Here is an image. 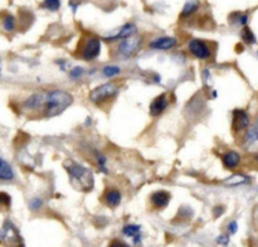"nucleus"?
Returning a JSON list of instances; mask_svg holds the SVG:
<instances>
[{"mask_svg": "<svg viewBox=\"0 0 258 247\" xmlns=\"http://www.w3.org/2000/svg\"><path fill=\"white\" fill-rule=\"evenodd\" d=\"M63 166L67 170L70 175L71 183L73 187L82 192L92 191L95 179H93V173L91 169L86 168L82 164H78L73 160H66Z\"/></svg>", "mask_w": 258, "mask_h": 247, "instance_id": "obj_1", "label": "nucleus"}, {"mask_svg": "<svg viewBox=\"0 0 258 247\" xmlns=\"http://www.w3.org/2000/svg\"><path fill=\"white\" fill-rule=\"evenodd\" d=\"M73 102V97L71 93L62 90H53L45 95L44 113L48 117L60 115L66 108L70 107Z\"/></svg>", "mask_w": 258, "mask_h": 247, "instance_id": "obj_2", "label": "nucleus"}, {"mask_svg": "<svg viewBox=\"0 0 258 247\" xmlns=\"http://www.w3.org/2000/svg\"><path fill=\"white\" fill-rule=\"evenodd\" d=\"M118 92V86L116 83H105V85H101L98 87L93 88L90 92V100L93 103H97L100 105L103 101L108 100V98L113 97V96L117 95Z\"/></svg>", "mask_w": 258, "mask_h": 247, "instance_id": "obj_3", "label": "nucleus"}, {"mask_svg": "<svg viewBox=\"0 0 258 247\" xmlns=\"http://www.w3.org/2000/svg\"><path fill=\"white\" fill-rule=\"evenodd\" d=\"M141 43H143V38L136 34L133 37L125 38V39L121 40L120 45H118V55H122V57L134 55L140 49Z\"/></svg>", "mask_w": 258, "mask_h": 247, "instance_id": "obj_4", "label": "nucleus"}, {"mask_svg": "<svg viewBox=\"0 0 258 247\" xmlns=\"http://www.w3.org/2000/svg\"><path fill=\"white\" fill-rule=\"evenodd\" d=\"M101 53V40L97 37H91L86 40L81 50V57L86 60H93Z\"/></svg>", "mask_w": 258, "mask_h": 247, "instance_id": "obj_5", "label": "nucleus"}, {"mask_svg": "<svg viewBox=\"0 0 258 247\" xmlns=\"http://www.w3.org/2000/svg\"><path fill=\"white\" fill-rule=\"evenodd\" d=\"M189 50H190L191 54L196 58H198V59H208L212 55L211 48H209L208 44L202 39H191L190 42H189Z\"/></svg>", "mask_w": 258, "mask_h": 247, "instance_id": "obj_6", "label": "nucleus"}, {"mask_svg": "<svg viewBox=\"0 0 258 247\" xmlns=\"http://www.w3.org/2000/svg\"><path fill=\"white\" fill-rule=\"evenodd\" d=\"M0 242L9 244L19 243L20 242L19 233H18L15 227L13 226V223H10V222H5L3 228L0 229Z\"/></svg>", "mask_w": 258, "mask_h": 247, "instance_id": "obj_7", "label": "nucleus"}, {"mask_svg": "<svg viewBox=\"0 0 258 247\" xmlns=\"http://www.w3.org/2000/svg\"><path fill=\"white\" fill-rule=\"evenodd\" d=\"M232 125H233L234 131L239 133V131L246 130L249 126V117L248 113L244 110L237 108L233 111V117H232Z\"/></svg>", "mask_w": 258, "mask_h": 247, "instance_id": "obj_8", "label": "nucleus"}, {"mask_svg": "<svg viewBox=\"0 0 258 247\" xmlns=\"http://www.w3.org/2000/svg\"><path fill=\"white\" fill-rule=\"evenodd\" d=\"M169 105V100H168V95L166 93H161L159 95L158 97H155L153 100V102L150 103V115L153 116H159L166 110Z\"/></svg>", "mask_w": 258, "mask_h": 247, "instance_id": "obj_9", "label": "nucleus"}, {"mask_svg": "<svg viewBox=\"0 0 258 247\" xmlns=\"http://www.w3.org/2000/svg\"><path fill=\"white\" fill-rule=\"evenodd\" d=\"M178 44V40L174 37H160L154 39L153 42L149 43V47L153 48V49H159V50H168L174 48Z\"/></svg>", "mask_w": 258, "mask_h": 247, "instance_id": "obj_10", "label": "nucleus"}, {"mask_svg": "<svg viewBox=\"0 0 258 247\" xmlns=\"http://www.w3.org/2000/svg\"><path fill=\"white\" fill-rule=\"evenodd\" d=\"M136 33H138V28H136V25L133 24V23H127V24L123 25L117 33L110 35V37H106V39L110 40V42H113V40H122L125 39V38L133 37V35H135Z\"/></svg>", "mask_w": 258, "mask_h": 247, "instance_id": "obj_11", "label": "nucleus"}, {"mask_svg": "<svg viewBox=\"0 0 258 247\" xmlns=\"http://www.w3.org/2000/svg\"><path fill=\"white\" fill-rule=\"evenodd\" d=\"M150 201L155 208H164L170 202V193H168L166 191H158L151 194Z\"/></svg>", "mask_w": 258, "mask_h": 247, "instance_id": "obj_12", "label": "nucleus"}, {"mask_svg": "<svg viewBox=\"0 0 258 247\" xmlns=\"http://www.w3.org/2000/svg\"><path fill=\"white\" fill-rule=\"evenodd\" d=\"M239 161H241V155L237 151L231 150L223 154V164L227 169L237 168L239 165Z\"/></svg>", "mask_w": 258, "mask_h": 247, "instance_id": "obj_13", "label": "nucleus"}, {"mask_svg": "<svg viewBox=\"0 0 258 247\" xmlns=\"http://www.w3.org/2000/svg\"><path fill=\"white\" fill-rule=\"evenodd\" d=\"M45 102V95L42 93H34V95L30 96L27 101L24 102V107L28 110H37L40 106L44 105Z\"/></svg>", "mask_w": 258, "mask_h": 247, "instance_id": "obj_14", "label": "nucleus"}, {"mask_svg": "<svg viewBox=\"0 0 258 247\" xmlns=\"http://www.w3.org/2000/svg\"><path fill=\"white\" fill-rule=\"evenodd\" d=\"M121 199H122V194L117 189H110L107 193L105 194V202L108 207H117L121 203Z\"/></svg>", "mask_w": 258, "mask_h": 247, "instance_id": "obj_15", "label": "nucleus"}, {"mask_svg": "<svg viewBox=\"0 0 258 247\" xmlns=\"http://www.w3.org/2000/svg\"><path fill=\"white\" fill-rule=\"evenodd\" d=\"M201 7V2L199 0H188V2L184 4L183 10H181V17L183 18H188L190 15H193L197 10L199 9Z\"/></svg>", "mask_w": 258, "mask_h": 247, "instance_id": "obj_16", "label": "nucleus"}, {"mask_svg": "<svg viewBox=\"0 0 258 247\" xmlns=\"http://www.w3.org/2000/svg\"><path fill=\"white\" fill-rule=\"evenodd\" d=\"M14 178V171L12 166L4 160H0V179L2 180H12Z\"/></svg>", "mask_w": 258, "mask_h": 247, "instance_id": "obj_17", "label": "nucleus"}, {"mask_svg": "<svg viewBox=\"0 0 258 247\" xmlns=\"http://www.w3.org/2000/svg\"><path fill=\"white\" fill-rule=\"evenodd\" d=\"M247 181H249V178H247L246 175H243V174H234V175L226 179L224 184H228V186H241V184L247 183Z\"/></svg>", "mask_w": 258, "mask_h": 247, "instance_id": "obj_18", "label": "nucleus"}, {"mask_svg": "<svg viewBox=\"0 0 258 247\" xmlns=\"http://www.w3.org/2000/svg\"><path fill=\"white\" fill-rule=\"evenodd\" d=\"M122 233L125 236L134 238V237L141 233V226H139V224H126L122 228Z\"/></svg>", "mask_w": 258, "mask_h": 247, "instance_id": "obj_19", "label": "nucleus"}, {"mask_svg": "<svg viewBox=\"0 0 258 247\" xmlns=\"http://www.w3.org/2000/svg\"><path fill=\"white\" fill-rule=\"evenodd\" d=\"M95 156H96V163H97L100 171L108 173V169H107V166H106V164H107V159H106V156L97 150L95 151Z\"/></svg>", "mask_w": 258, "mask_h": 247, "instance_id": "obj_20", "label": "nucleus"}, {"mask_svg": "<svg viewBox=\"0 0 258 247\" xmlns=\"http://www.w3.org/2000/svg\"><path fill=\"white\" fill-rule=\"evenodd\" d=\"M241 35H242V39H243V42L247 43V44H254V43H256V37H254L253 32H252V30L249 29L247 25L243 28V29H242Z\"/></svg>", "mask_w": 258, "mask_h": 247, "instance_id": "obj_21", "label": "nucleus"}, {"mask_svg": "<svg viewBox=\"0 0 258 247\" xmlns=\"http://www.w3.org/2000/svg\"><path fill=\"white\" fill-rule=\"evenodd\" d=\"M42 8L49 10V12H57L60 8V0H44L42 3Z\"/></svg>", "mask_w": 258, "mask_h": 247, "instance_id": "obj_22", "label": "nucleus"}, {"mask_svg": "<svg viewBox=\"0 0 258 247\" xmlns=\"http://www.w3.org/2000/svg\"><path fill=\"white\" fill-rule=\"evenodd\" d=\"M102 72L106 77H115L121 72V68L117 66H106Z\"/></svg>", "mask_w": 258, "mask_h": 247, "instance_id": "obj_23", "label": "nucleus"}, {"mask_svg": "<svg viewBox=\"0 0 258 247\" xmlns=\"http://www.w3.org/2000/svg\"><path fill=\"white\" fill-rule=\"evenodd\" d=\"M10 196L8 193H4V192H0V211H4V209H8L10 207Z\"/></svg>", "mask_w": 258, "mask_h": 247, "instance_id": "obj_24", "label": "nucleus"}, {"mask_svg": "<svg viewBox=\"0 0 258 247\" xmlns=\"http://www.w3.org/2000/svg\"><path fill=\"white\" fill-rule=\"evenodd\" d=\"M3 23H4V29L7 30V32H12V30L14 29L15 20L13 15H7V17L4 18V22Z\"/></svg>", "mask_w": 258, "mask_h": 247, "instance_id": "obj_25", "label": "nucleus"}, {"mask_svg": "<svg viewBox=\"0 0 258 247\" xmlns=\"http://www.w3.org/2000/svg\"><path fill=\"white\" fill-rule=\"evenodd\" d=\"M42 206H43V201L39 198L32 199L29 203V208L32 209V211H39V209L42 208Z\"/></svg>", "mask_w": 258, "mask_h": 247, "instance_id": "obj_26", "label": "nucleus"}, {"mask_svg": "<svg viewBox=\"0 0 258 247\" xmlns=\"http://www.w3.org/2000/svg\"><path fill=\"white\" fill-rule=\"evenodd\" d=\"M237 24L246 27L248 24V15L247 14H238L237 15Z\"/></svg>", "mask_w": 258, "mask_h": 247, "instance_id": "obj_27", "label": "nucleus"}, {"mask_svg": "<svg viewBox=\"0 0 258 247\" xmlns=\"http://www.w3.org/2000/svg\"><path fill=\"white\" fill-rule=\"evenodd\" d=\"M82 73H83V68L82 67H75L70 72V76L76 80V78H80L81 76H82Z\"/></svg>", "mask_w": 258, "mask_h": 247, "instance_id": "obj_28", "label": "nucleus"}, {"mask_svg": "<svg viewBox=\"0 0 258 247\" xmlns=\"http://www.w3.org/2000/svg\"><path fill=\"white\" fill-rule=\"evenodd\" d=\"M228 231L231 234H234L237 231H238V223L236 221H232L231 223L228 224Z\"/></svg>", "mask_w": 258, "mask_h": 247, "instance_id": "obj_29", "label": "nucleus"}, {"mask_svg": "<svg viewBox=\"0 0 258 247\" xmlns=\"http://www.w3.org/2000/svg\"><path fill=\"white\" fill-rule=\"evenodd\" d=\"M217 242H218V243L224 244V246H226V244L229 243V236H227V234H221V236H219L218 238H217Z\"/></svg>", "mask_w": 258, "mask_h": 247, "instance_id": "obj_30", "label": "nucleus"}, {"mask_svg": "<svg viewBox=\"0 0 258 247\" xmlns=\"http://www.w3.org/2000/svg\"><path fill=\"white\" fill-rule=\"evenodd\" d=\"M252 130H253L254 135H256V138H257V140H258V118H257L256 124H254V126H253V129H252Z\"/></svg>", "mask_w": 258, "mask_h": 247, "instance_id": "obj_31", "label": "nucleus"}, {"mask_svg": "<svg viewBox=\"0 0 258 247\" xmlns=\"http://www.w3.org/2000/svg\"><path fill=\"white\" fill-rule=\"evenodd\" d=\"M219 213H223V208H221V207H216V209H214V214H216V217H218Z\"/></svg>", "mask_w": 258, "mask_h": 247, "instance_id": "obj_32", "label": "nucleus"}, {"mask_svg": "<svg viewBox=\"0 0 258 247\" xmlns=\"http://www.w3.org/2000/svg\"><path fill=\"white\" fill-rule=\"evenodd\" d=\"M212 96H213V97H214V98H216V97H217V91H216V90H214V91H213V93H212Z\"/></svg>", "mask_w": 258, "mask_h": 247, "instance_id": "obj_33", "label": "nucleus"}, {"mask_svg": "<svg viewBox=\"0 0 258 247\" xmlns=\"http://www.w3.org/2000/svg\"><path fill=\"white\" fill-rule=\"evenodd\" d=\"M256 158H257V160H258V155H257V156H256Z\"/></svg>", "mask_w": 258, "mask_h": 247, "instance_id": "obj_34", "label": "nucleus"}, {"mask_svg": "<svg viewBox=\"0 0 258 247\" xmlns=\"http://www.w3.org/2000/svg\"><path fill=\"white\" fill-rule=\"evenodd\" d=\"M0 160H2V159H0Z\"/></svg>", "mask_w": 258, "mask_h": 247, "instance_id": "obj_35", "label": "nucleus"}]
</instances>
